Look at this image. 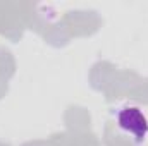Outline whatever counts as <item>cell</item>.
Masks as SVG:
<instances>
[{"label": "cell", "instance_id": "1", "mask_svg": "<svg viewBox=\"0 0 148 146\" xmlns=\"http://www.w3.org/2000/svg\"><path fill=\"white\" fill-rule=\"evenodd\" d=\"M117 124L119 127L129 134L136 145L145 143L148 138V119L138 107H124L117 112Z\"/></svg>", "mask_w": 148, "mask_h": 146}]
</instances>
